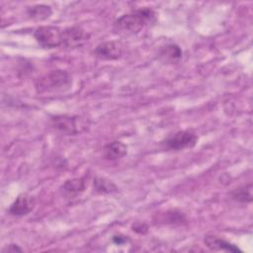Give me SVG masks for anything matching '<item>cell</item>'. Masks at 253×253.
Returning a JSON list of instances; mask_svg holds the SVG:
<instances>
[{"label":"cell","instance_id":"cell-1","mask_svg":"<svg viewBox=\"0 0 253 253\" xmlns=\"http://www.w3.org/2000/svg\"><path fill=\"white\" fill-rule=\"evenodd\" d=\"M156 22L155 12L147 7L133 10L128 14H125L118 18L115 26L118 30L128 33L137 34L142 29L154 25Z\"/></svg>","mask_w":253,"mask_h":253},{"label":"cell","instance_id":"cell-2","mask_svg":"<svg viewBox=\"0 0 253 253\" xmlns=\"http://www.w3.org/2000/svg\"><path fill=\"white\" fill-rule=\"evenodd\" d=\"M72 79L70 74L61 69L50 70L36 82V90L39 94H52L62 92L70 88Z\"/></svg>","mask_w":253,"mask_h":253},{"label":"cell","instance_id":"cell-3","mask_svg":"<svg viewBox=\"0 0 253 253\" xmlns=\"http://www.w3.org/2000/svg\"><path fill=\"white\" fill-rule=\"evenodd\" d=\"M50 125L56 131L66 135L77 134L83 131L87 126L82 118L68 115L53 116L50 119Z\"/></svg>","mask_w":253,"mask_h":253},{"label":"cell","instance_id":"cell-4","mask_svg":"<svg viewBox=\"0 0 253 253\" xmlns=\"http://www.w3.org/2000/svg\"><path fill=\"white\" fill-rule=\"evenodd\" d=\"M198 142V135L195 131L186 129L179 130L166 137L162 144L171 150H183L194 147Z\"/></svg>","mask_w":253,"mask_h":253},{"label":"cell","instance_id":"cell-5","mask_svg":"<svg viewBox=\"0 0 253 253\" xmlns=\"http://www.w3.org/2000/svg\"><path fill=\"white\" fill-rule=\"evenodd\" d=\"M34 37L37 42L44 48H54L62 45V31L52 26H42L36 29Z\"/></svg>","mask_w":253,"mask_h":253},{"label":"cell","instance_id":"cell-6","mask_svg":"<svg viewBox=\"0 0 253 253\" xmlns=\"http://www.w3.org/2000/svg\"><path fill=\"white\" fill-rule=\"evenodd\" d=\"M124 46L119 41H108L100 43L95 48V55L103 60H115L122 56Z\"/></svg>","mask_w":253,"mask_h":253},{"label":"cell","instance_id":"cell-7","mask_svg":"<svg viewBox=\"0 0 253 253\" xmlns=\"http://www.w3.org/2000/svg\"><path fill=\"white\" fill-rule=\"evenodd\" d=\"M36 205L35 198L28 194L19 195L9 208V213L14 216H23L30 213Z\"/></svg>","mask_w":253,"mask_h":253},{"label":"cell","instance_id":"cell-8","mask_svg":"<svg viewBox=\"0 0 253 253\" xmlns=\"http://www.w3.org/2000/svg\"><path fill=\"white\" fill-rule=\"evenodd\" d=\"M87 39L88 35L78 26L70 27L62 31V44L69 47L81 45Z\"/></svg>","mask_w":253,"mask_h":253},{"label":"cell","instance_id":"cell-9","mask_svg":"<svg viewBox=\"0 0 253 253\" xmlns=\"http://www.w3.org/2000/svg\"><path fill=\"white\" fill-rule=\"evenodd\" d=\"M205 244L211 249V250H214V251H227V252H242L235 244L214 236V235H207L205 237Z\"/></svg>","mask_w":253,"mask_h":253},{"label":"cell","instance_id":"cell-10","mask_svg":"<svg viewBox=\"0 0 253 253\" xmlns=\"http://www.w3.org/2000/svg\"><path fill=\"white\" fill-rule=\"evenodd\" d=\"M127 152L126 145L119 140L110 142L104 147V156L109 160H118L123 158Z\"/></svg>","mask_w":253,"mask_h":253},{"label":"cell","instance_id":"cell-11","mask_svg":"<svg viewBox=\"0 0 253 253\" xmlns=\"http://www.w3.org/2000/svg\"><path fill=\"white\" fill-rule=\"evenodd\" d=\"M85 189V182L82 178H73L66 180L62 187L61 190L65 196L68 197H74L83 192Z\"/></svg>","mask_w":253,"mask_h":253},{"label":"cell","instance_id":"cell-12","mask_svg":"<svg viewBox=\"0 0 253 253\" xmlns=\"http://www.w3.org/2000/svg\"><path fill=\"white\" fill-rule=\"evenodd\" d=\"M182 49L180 48L179 45L175 43H170L165 45L161 51H160V56L165 62L169 63H175L179 61L182 58Z\"/></svg>","mask_w":253,"mask_h":253},{"label":"cell","instance_id":"cell-13","mask_svg":"<svg viewBox=\"0 0 253 253\" xmlns=\"http://www.w3.org/2000/svg\"><path fill=\"white\" fill-rule=\"evenodd\" d=\"M230 197L238 203H250L252 201V185L249 183L232 190Z\"/></svg>","mask_w":253,"mask_h":253},{"label":"cell","instance_id":"cell-14","mask_svg":"<svg viewBox=\"0 0 253 253\" xmlns=\"http://www.w3.org/2000/svg\"><path fill=\"white\" fill-rule=\"evenodd\" d=\"M27 13L30 18L37 21H42V20L47 19L51 15L52 10L48 5L40 4V5H35L33 7L28 8Z\"/></svg>","mask_w":253,"mask_h":253},{"label":"cell","instance_id":"cell-15","mask_svg":"<svg viewBox=\"0 0 253 253\" xmlns=\"http://www.w3.org/2000/svg\"><path fill=\"white\" fill-rule=\"evenodd\" d=\"M94 190L100 194H111L117 192V186L107 178L96 177L94 180Z\"/></svg>","mask_w":253,"mask_h":253},{"label":"cell","instance_id":"cell-16","mask_svg":"<svg viewBox=\"0 0 253 253\" xmlns=\"http://www.w3.org/2000/svg\"><path fill=\"white\" fill-rule=\"evenodd\" d=\"M22 248H20L17 244H9V245H6L3 249H2V252L3 253H8V252H11V253H15V252H22Z\"/></svg>","mask_w":253,"mask_h":253},{"label":"cell","instance_id":"cell-17","mask_svg":"<svg viewBox=\"0 0 253 253\" xmlns=\"http://www.w3.org/2000/svg\"><path fill=\"white\" fill-rule=\"evenodd\" d=\"M147 229H148V227H147V225L144 224V223H135V224L132 226V230L135 231V232H137V233H140V234L145 233V232L147 231Z\"/></svg>","mask_w":253,"mask_h":253},{"label":"cell","instance_id":"cell-18","mask_svg":"<svg viewBox=\"0 0 253 253\" xmlns=\"http://www.w3.org/2000/svg\"><path fill=\"white\" fill-rule=\"evenodd\" d=\"M127 238L126 236H121V235H117V236H114L113 237V241L116 243V244H123L125 242H126Z\"/></svg>","mask_w":253,"mask_h":253}]
</instances>
